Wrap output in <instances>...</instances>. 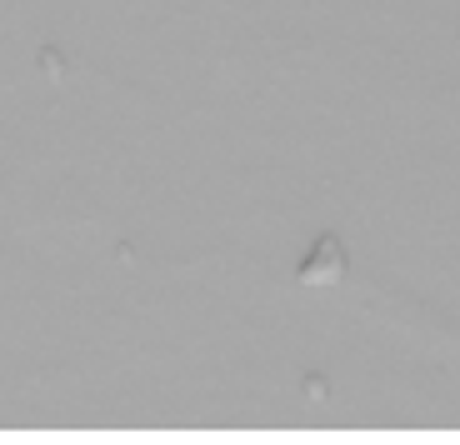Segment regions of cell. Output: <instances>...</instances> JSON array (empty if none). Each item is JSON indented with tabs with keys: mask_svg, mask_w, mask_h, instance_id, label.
<instances>
[{
	"mask_svg": "<svg viewBox=\"0 0 460 445\" xmlns=\"http://www.w3.org/2000/svg\"><path fill=\"white\" fill-rule=\"evenodd\" d=\"M341 275H345L341 240H321V245H315V255H305V265H300V280H305V286H335Z\"/></svg>",
	"mask_w": 460,
	"mask_h": 445,
	"instance_id": "obj_1",
	"label": "cell"
}]
</instances>
